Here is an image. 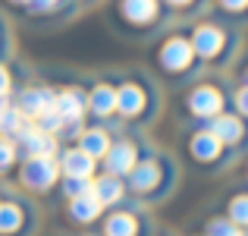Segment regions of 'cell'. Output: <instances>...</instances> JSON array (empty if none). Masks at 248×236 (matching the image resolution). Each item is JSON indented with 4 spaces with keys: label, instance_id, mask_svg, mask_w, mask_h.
<instances>
[{
    "label": "cell",
    "instance_id": "obj_18",
    "mask_svg": "<svg viewBox=\"0 0 248 236\" xmlns=\"http://www.w3.org/2000/svg\"><path fill=\"white\" fill-rule=\"evenodd\" d=\"M101 211H104V205L94 199V192L79 195V199H69V218L79 220V224H91V220H97Z\"/></svg>",
    "mask_w": 248,
    "mask_h": 236
},
{
    "label": "cell",
    "instance_id": "obj_3",
    "mask_svg": "<svg viewBox=\"0 0 248 236\" xmlns=\"http://www.w3.org/2000/svg\"><path fill=\"white\" fill-rule=\"evenodd\" d=\"M113 10H116V19H120L123 25L148 32L164 16V0H116Z\"/></svg>",
    "mask_w": 248,
    "mask_h": 236
},
{
    "label": "cell",
    "instance_id": "obj_7",
    "mask_svg": "<svg viewBox=\"0 0 248 236\" xmlns=\"http://www.w3.org/2000/svg\"><path fill=\"white\" fill-rule=\"evenodd\" d=\"M13 142H16L19 154H25V157H57V135L38 129L35 123H25Z\"/></svg>",
    "mask_w": 248,
    "mask_h": 236
},
{
    "label": "cell",
    "instance_id": "obj_27",
    "mask_svg": "<svg viewBox=\"0 0 248 236\" xmlns=\"http://www.w3.org/2000/svg\"><path fill=\"white\" fill-rule=\"evenodd\" d=\"M164 6L176 13H201L207 6V0H164Z\"/></svg>",
    "mask_w": 248,
    "mask_h": 236
},
{
    "label": "cell",
    "instance_id": "obj_19",
    "mask_svg": "<svg viewBox=\"0 0 248 236\" xmlns=\"http://www.w3.org/2000/svg\"><path fill=\"white\" fill-rule=\"evenodd\" d=\"M104 233H107V236H135V233H139V220H135L132 214H126V211L110 214Z\"/></svg>",
    "mask_w": 248,
    "mask_h": 236
},
{
    "label": "cell",
    "instance_id": "obj_9",
    "mask_svg": "<svg viewBox=\"0 0 248 236\" xmlns=\"http://www.w3.org/2000/svg\"><path fill=\"white\" fill-rule=\"evenodd\" d=\"M54 101H57V91L50 88V85H29V88L19 91L16 107L25 120H38L41 114L54 110Z\"/></svg>",
    "mask_w": 248,
    "mask_h": 236
},
{
    "label": "cell",
    "instance_id": "obj_22",
    "mask_svg": "<svg viewBox=\"0 0 248 236\" xmlns=\"http://www.w3.org/2000/svg\"><path fill=\"white\" fill-rule=\"evenodd\" d=\"M76 0H29V3L22 6L25 13H31V16L44 19V16H54L57 10H66V6H73Z\"/></svg>",
    "mask_w": 248,
    "mask_h": 236
},
{
    "label": "cell",
    "instance_id": "obj_26",
    "mask_svg": "<svg viewBox=\"0 0 248 236\" xmlns=\"http://www.w3.org/2000/svg\"><path fill=\"white\" fill-rule=\"evenodd\" d=\"M16 157H19L16 142L6 139V135H0V173H3V170H10L13 164H16Z\"/></svg>",
    "mask_w": 248,
    "mask_h": 236
},
{
    "label": "cell",
    "instance_id": "obj_11",
    "mask_svg": "<svg viewBox=\"0 0 248 236\" xmlns=\"http://www.w3.org/2000/svg\"><path fill=\"white\" fill-rule=\"evenodd\" d=\"M188 154H192L198 164H214V161H220V157L226 154V145L211 133V129H198V133H192V139H188Z\"/></svg>",
    "mask_w": 248,
    "mask_h": 236
},
{
    "label": "cell",
    "instance_id": "obj_29",
    "mask_svg": "<svg viewBox=\"0 0 248 236\" xmlns=\"http://www.w3.org/2000/svg\"><path fill=\"white\" fill-rule=\"evenodd\" d=\"M232 101H236L239 117H245V120H248V85H242V88L236 91V98H232Z\"/></svg>",
    "mask_w": 248,
    "mask_h": 236
},
{
    "label": "cell",
    "instance_id": "obj_1",
    "mask_svg": "<svg viewBox=\"0 0 248 236\" xmlns=\"http://www.w3.org/2000/svg\"><path fill=\"white\" fill-rule=\"evenodd\" d=\"M154 60H157V67L164 69L167 76H186V73H192L198 54H195L188 35H167L164 41H160Z\"/></svg>",
    "mask_w": 248,
    "mask_h": 236
},
{
    "label": "cell",
    "instance_id": "obj_13",
    "mask_svg": "<svg viewBox=\"0 0 248 236\" xmlns=\"http://www.w3.org/2000/svg\"><path fill=\"white\" fill-rule=\"evenodd\" d=\"M207 129H211V133L217 135L226 148H230V145H242V139H245V133H248L245 117H239V114H220V117H214V120L207 123Z\"/></svg>",
    "mask_w": 248,
    "mask_h": 236
},
{
    "label": "cell",
    "instance_id": "obj_32",
    "mask_svg": "<svg viewBox=\"0 0 248 236\" xmlns=\"http://www.w3.org/2000/svg\"><path fill=\"white\" fill-rule=\"evenodd\" d=\"M242 85H248V67L242 69Z\"/></svg>",
    "mask_w": 248,
    "mask_h": 236
},
{
    "label": "cell",
    "instance_id": "obj_15",
    "mask_svg": "<svg viewBox=\"0 0 248 236\" xmlns=\"http://www.w3.org/2000/svg\"><path fill=\"white\" fill-rule=\"evenodd\" d=\"M94 157L85 154L79 145L76 148H66L60 157V173L63 176H85V180H91V173H94Z\"/></svg>",
    "mask_w": 248,
    "mask_h": 236
},
{
    "label": "cell",
    "instance_id": "obj_14",
    "mask_svg": "<svg viewBox=\"0 0 248 236\" xmlns=\"http://www.w3.org/2000/svg\"><path fill=\"white\" fill-rule=\"evenodd\" d=\"M88 114L101 117V120H107V117L116 114V85L97 82L94 88L88 91Z\"/></svg>",
    "mask_w": 248,
    "mask_h": 236
},
{
    "label": "cell",
    "instance_id": "obj_24",
    "mask_svg": "<svg viewBox=\"0 0 248 236\" xmlns=\"http://www.w3.org/2000/svg\"><path fill=\"white\" fill-rule=\"evenodd\" d=\"M94 180H85V176H66L63 180V195L66 199H79V195H88Z\"/></svg>",
    "mask_w": 248,
    "mask_h": 236
},
{
    "label": "cell",
    "instance_id": "obj_6",
    "mask_svg": "<svg viewBox=\"0 0 248 236\" xmlns=\"http://www.w3.org/2000/svg\"><path fill=\"white\" fill-rule=\"evenodd\" d=\"M126 180H129V189H132V192L154 195L167 183V167L160 161H154V157H139V164L129 170Z\"/></svg>",
    "mask_w": 248,
    "mask_h": 236
},
{
    "label": "cell",
    "instance_id": "obj_25",
    "mask_svg": "<svg viewBox=\"0 0 248 236\" xmlns=\"http://www.w3.org/2000/svg\"><path fill=\"white\" fill-rule=\"evenodd\" d=\"M230 220L236 227H248V195L239 192L236 199L230 202Z\"/></svg>",
    "mask_w": 248,
    "mask_h": 236
},
{
    "label": "cell",
    "instance_id": "obj_16",
    "mask_svg": "<svg viewBox=\"0 0 248 236\" xmlns=\"http://www.w3.org/2000/svg\"><path fill=\"white\" fill-rule=\"evenodd\" d=\"M91 192H94V199L101 202L104 208L107 205H116V202H123V195H126V183H123V176H97L94 186H91Z\"/></svg>",
    "mask_w": 248,
    "mask_h": 236
},
{
    "label": "cell",
    "instance_id": "obj_5",
    "mask_svg": "<svg viewBox=\"0 0 248 236\" xmlns=\"http://www.w3.org/2000/svg\"><path fill=\"white\" fill-rule=\"evenodd\" d=\"M60 180V161L57 157H25L22 164V186L31 192H47Z\"/></svg>",
    "mask_w": 248,
    "mask_h": 236
},
{
    "label": "cell",
    "instance_id": "obj_21",
    "mask_svg": "<svg viewBox=\"0 0 248 236\" xmlns=\"http://www.w3.org/2000/svg\"><path fill=\"white\" fill-rule=\"evenodd\" d=\"M22 220H25V214L16 202H3L0 205V233H16L22 227Z\"/></svg>",
    "mask_w": 248,
    "mask_h": 236
},
{
    "label": "cell",
    "instance_id": "obj_4",
    "mask_svg": "<svg viewBox=\"0 0 248 236\" xmlns=\"http://www.w3.org/2000/svg\"><path fill=\"white\" fill-rule=\"evenodd\" d=\"M223 91L217 88V85H195L192 91L186 95V110L195 117V120H207L211 123L214 117L223 114Z\"/></svg>",
    "mask_w": 248,
    "mask_h": 236
},
{
    "label": "cell",
    "instance_id": "obj_23",
    "mask_svg": "<svg viewBox=\"0 0 248 236\" xmlns=\"http://www.w3.org/2000/svg\"><path fill=\"white\" fill-rule=\"evenodd\" d=\"M220 16L236 19V22H248V0H214Z\"/></svg>",
    "mask_w": 248,
    "mask_h": 236
},
{
    "label": "cell",
    "instance_id": "obj_31",
    "mask_svg": "<svg viewBox=\"0 0 248 236\" xmlns=\"http://www.w3.org/2000/svg\"><path fill=\"white\" fill-rule=\"evenodd\" d=\"M6 3H10V6H19V10H22V6L29 3V0H6Z\"/></svg>",
    "mask_w": 248,
    "mask_h": 236
},
{
    "label": "cell",
    "instance_id": "obj_12",
    "mask_svg": "<svg viewBox=\"0 0 248 236\" xmlns=\"http://www.w3.org/2000/svg\"><path fill=\"white\" fill-rule=\"evenodd\" d=\"M54 110L63 117V123H82V117L88 114V95L82 88H63L57 91Z\"/></svg>",
    "mask_w": 248,
    "mask_h": 236
},
{
    "label": "cell",
    "instance_id": "obj_10",
    "mask_svg": "<svg viewBox=\"0 0 248 236\" xmlns=\"http://www.w3.org/2000/svg\"><path fill=\"white\" fill-rule=\"evenodd\" d=\"M139 164V148L132 145V142L120 139V142H110L107 154H104V167H107V173L113 176H129V170Z\"/></svg>",
    "mask_w": 248,
    "mask_h": 236
},
{
    "label": "cell",
    "instance_id": "obj_28",
    "mask_svg": "<svg viewBox=\"0 0 248 236\" xmlns=\"http://www.w3.org/2000/svg\"><path fill=\"white\" fill-rule=\"evenodd\" d=\"M207 236H242V230H239L232 220H211V227H207Z\"/></svg>",
    "mask_w": 248,
    "mask_h": 236
},
{
    "label": "cell",
    "instance_id": "obj_30",
    "mask_svg": "<svg viewBox=\"0 0 248 236\" xmlns=\"http://www.w3.org/2000/svg\"><path fill=\"white\" fill-rule=\"evenodd\" d=\"M10 95V73H6V67L0 63V98Z\"/></svg>",
    "mask_w": 248,
    "mask_h": 236
},
{
    "label": "cell",
    "instance_id": "obj_8",
    "mask_svg": "<svg viewBox=\"0 0 248 236\" xmlns=\"http://www.w3.org/2000/svg\"><path fill=\"white\" fill-rule=\"evenodd\" d=\"M148 104H151V95H148V88L141 82H135V79H129V82H123L120 88H116V114L126 117V120L145 117Z\"/></svg>",
    "mask_w": 248,
    "mask_h": 236
},
{
    "label": "cell",
    "instance_id": "obj_17",
    "mask_svg": "<svg viewBox=\"0 0 248 236\" xmlns=\"http://www.w3.org/2000/svg\"><path fill=\"white\" fill-rule=\"evenodd\" d=\"M79 148H82L85 154H91L94 161H104V154H107V148H110L107 129H101V126L82 129V133H79Z\"/></svg>",
    "mask_w": 248,
    "mask_h": 236
},
{
    "label": "cell",
    "instance_id": "obj_2",
    "mask_svg": "<svg viewBox=\"0 0 248 236\" xmlns=\"http://www.w3.org/2000/svg\"><path fill=\"white\" fill-rule=\"evenodd\" d=\"M188 41H192L198 60H207V63L223 60V57L230 54V48H232L230 32H226L220 22H198L192 29V35H188Z\"/></svg>",
    "mask_w": 248,
    "mask_h": 236
},
{
    "label": "cell",
    "instance_id": "obj_20",
    "mask_svg": "<svg viewBox=\"0 0 248 236\" xmlns=\"http://www.w3.org/2000/svg\"><path fill=\"white\" fill-rule=\"evenodd\" d=\"M25 123H29V120L19 114L16 104H6L3 114H0V135H6V139H16V133L25 126Z\"/></svg>",
    "mask_w": 248,
    "mask_h": 236
},
{
    "label": "cell",
    "instance_id": "obj_33",
    "mask_svg": "<svg viewBox=\"0 0 248 236\" xmlns=\"http://www.w3.org/2000/svg\"><path fill=\"white\" fill-rule=\"evenodd\" d=\"M242 236H248V233H242Z\"/></svg>",
    "mask_w": 248,
    "mask_h": 236
}]
</instances>
